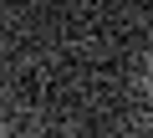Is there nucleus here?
Masks as SVG:
<instances>
[{"label":"nucleus","instance_id":"obj_1","mask_svg":"<svg viewBox=\"0 0 153 138\" xmlns=\"http://www.w3.org/2000/svg\"><path fill=\"white\" fill-rule=\"evenodd\" d=\"M0 138H5V133H0Z\"/></svg>","mask_w":153,"mask_h":138}]
</instances>
